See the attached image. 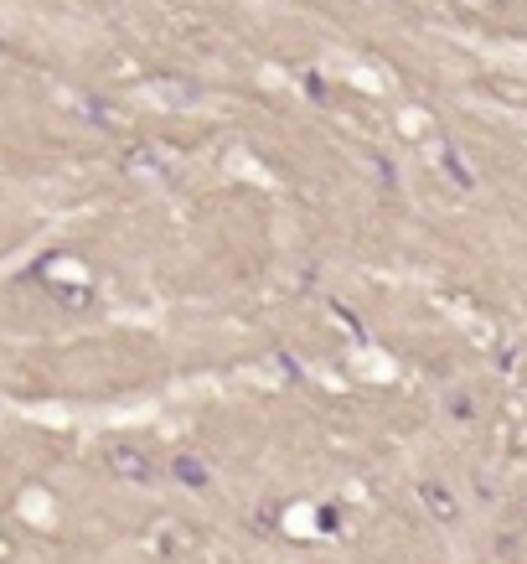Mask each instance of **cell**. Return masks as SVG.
<instances>
[{
	"label": "cell",
	"mask_w": 527,
	"mask_h": 564,
	"mask_svg": "<svg viewBox=\"0 0 527 564\" xmlns=\"http://www.w3.org/2000/svg\"><path fill=\"white\" fill-rule=\"evenodd\" d=\"M419 497L429 502V513H434V518H440V523H455V513H460V508H455V497H450L445 487H434V482H424V487H419Z\"/></svg>",
	"instance_id": "obj_5"
},
{
	"label": "cell",
	"mask_w": 527,
	"mask_h": 564,
	"mask_svg": "<svg viewBox=\"0 0 527 564\" xmlns=\"http://www.w3.org/2000/svg\"><path fill=\"white\" fill-rule=\"evenodd\" d=\"M429 156H434V161H440V171L450 176V182H455L460 192H471V187H476V171H471V166H465V161H460V151H455V145H450V140H434V145H429Z\"/></svg>",
	"instance_id": "obj_3"
},
{
	"label": "cell",
	"mask_w": 527,
	"mask_h": 564,
	"mask_svg": "<svg viewBox=\"0 0 527 564\" xmlns=\"http://www.w3.org/2000/svg\"><path fill=\"white\" fill-rule=\"evenodd\" d=\"M471 6H496V0H471Z\"/></svg>",
	"instance_id": "obj_6"
},
{
	"label": "cell",
	"mask_w": 527,
	"mask_h": 564,
	"mask_svg": "<svg viewBox=\"0 0 527 564\" xmlns=\"http://www.w3.org/2000/svg\"><path fill=\"white\" fill-rule=\"evenodd\" d=\"M119 166L130 176H155V182H166L171 176V156L161 151V145H130V151L119 156Z\"/></svg>",
	"instance_id": "obj_1"
},
{
	"label": "cell",
	"mask_w": 527,
	"mask_h": 564,
	"mask_svg": "<svg viewBox=\"0 0 527 564\" xmlns=\"http://www.w3.org/2000/svg\"><path fill=\"white\" fill-rule=\"evenodd\" d=\"M171 477L186 482V487H207V482H212V471H207L202 456H176V461H171Z\"/></svg>",
	"instance_id": "obj_4"
},
{
	"label": "cell",
	"mask_w": 527,
	"mask_h": 564,
	"mask_svg": "<svg viewBox=\"0 0 527 564\" xmlns=\"http://www.w3.org/2000/svg\"><path fill=\"white\" fill-rule=\"evenodd\" d=\"M109 466H114V477H124V482H150V477H155L150 456L135 451V445H114V451H109Z\"/></svg>",
	"instance_id": "obj_2"
}]
</instances>
